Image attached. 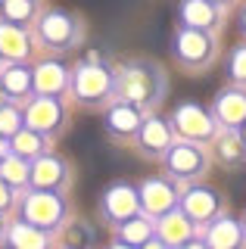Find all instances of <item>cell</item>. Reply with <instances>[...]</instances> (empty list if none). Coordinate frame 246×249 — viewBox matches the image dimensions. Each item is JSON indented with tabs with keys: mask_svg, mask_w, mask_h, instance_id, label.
<instances>
[{
	"mask_svg": "<svg viewBox=\"0 0 246 249\" xmlns=\"http://www.w3.org/2000/svg\"><path fill=\"white\" fill-rule=\"evenodd\" d=\"M10 153L22 156V159H37V156L44 153V137H41V131L19 128L16 134L10 137Z\"/></svg>",
	"mask_w": 246,
	"mask_h": 249,
	"instance_id": "15",
	"label": "cell"
},
{
	"mask_svg": "<svg viewBox=\"0 0 246 249\" xmlns=\"http://www.w3.org/2000/svg\"><path fill=\"white\" fill-rule=\"evenodd\" d=\"M112 249H137V246H134V243H125V240H122V243H115Z\"/></svg>",
	"mask_w": 246,
	"mask_h": 249,
	"instance_id": "34",
	"label": "cell"
},
{
	"mask_svg": "<svg viewBox=\"0 0 246 249\" xmlns=\"http://www.w3.org/2000/svg\"><path fill=\"white\" fill-rule=\"evenodd\" d=\"M106 124H109V131H115V134L128 137L141 128V115L134 112V106H115L109 112V119H106Z\"/></svg>",
	"mask_w": 246,
	"mask_h": 249,
	"instance_id": "21",
	"label": "cell"
},
{
	"mask_svg": "<svg viewBox=\"0 0 246 249\" xmlns=\"http://www.w3.org/2000/svg\"><path fill=\"white\" fill-rule=\"evenodd\" d=\"M66 181V165L56 156H37L32 165V184L37 190H56Z\"/></svg>",
	"mask_w": 246,
	"mask_h": 249,
	"instance_id": "6",
	"label": "cell"
},
{
	"mask_svg": "<svg viewBox=\"0 0 246 249\" xmlns=\"http://www.w3.org/2000/svg\"><path fill=\"white\" fill-rule=\"evenodd\" d=\"M141 209H147L150 215H165L168 209H175V193L165 181H143L141 187Z\"/></svg>",
	"mask_w": 246,
	"mask_h": 249,
	"instance_id": "10",
	"label": "cell"
},
{
	"mask_svg": "<svg viewBox=\"0 0 246 249\" xmlns=\"http://www.w3.org/2000/svg\"><path fill=\"white\" fill-rule=\"evenodd\" d=\"M141 249H168V243H162V240H153V237H150Z\"/></svg>",
	"mask_w": 246,
	"mask_h": 249,
	"instance_id": "32",
	"label": "cell"
},
{
	"mask_svg": "<svg viewBox=\"0 0 246 249\" xmlns=\"http://www.w3.org/2000/svg\"><path fill=\"white\" fill-rule=\"evenodd\" d=\"M153 237V224L147 218H128V221H122V240L125 243H134V246H143L147 240Z\"/></svg>",
	"mask_w": 246,
	"mask_h": 249,
	"instance_id": "23",
	"label": "cell"
},
{
	"mask_svg": "<svg viewBox=\"0 0 246 249\" xmlns=\"http://www.w3.org/2000/svg\"><path fill=\"white\" fill-rule=\"evenodd\" d=\"M203 165H206L203 153H199L196 146H190V143H178V146L168 150V168H172V175H178V178H193L196 171H203Z\"/></svg>",
	"mask_w": 246,
	"mask_h": 249,
	"instance_id": "8",
	"label": "cell"
},
{
	"mask_svg": "<svg viewBox=\"0 0 246 249\" xmlns=\"http://www.w3.org/2000/svg\"><path fill=\"white\" fill-rule=\"evenodd\" d=\"M243 25H246V16H243Z\"/></svg>",
	"mask_w": 246,
	"mask_h": 249,
	"instance_id": "38",
	"label": "cell"
},
{
	"mask_svg": "<svg viewBox=\"0 0 246 249\" xmlns=\"http://www.w3.org/2000/svg\"><path fill=\"white\" fill-rule=\"evenodd\" d=\"M0 53H6V56H13V59L25 56L28 53L25 35H22L19 28H13V25H0Z\"/></svg>",
	"mask_w": 246,
	"mask_h": 249,
	"instance_id": "22",
	"label": "cell"
},
{
	"mask_svg": "<svg viewBox=\"0 0 246 249\" xmlns=\"http://www.w3.org/2000/svg\"><path fill=\"white\" fill-rule=\"evenodd\" d=\"M72 249H75V246H72Z\"/></svg>",
	"mask_w": 246,
	"mask_h": 249,
	"instance_id": "39",
	"label": "cell"
},
{
	"mask_svg": "<svg viewBox=\"0 0 246 249\" xmlns=\"http://www.w3.org/2000/svg\"><path fill=\"white\" fill-rule=\"evenodd\" d=\"M159 90H162V84L156 75H150L147 66H134L119 78V97L131 100V103H153Z\"/></svg>",
	"mask_w": 246,
	"mask_h": 249,
	"instance_id": "2",
	"label": "cell"
},
{
	"mask_svg": "<svg viewBox=\"0 0 246 249\" xmlns=\"http://www.w3.org/2000/svg\"><path fill=\"white\" fill-rule=\"evenodd\" d=\"M215 112H218V119L230 124V128H237V124L246 122V93H237V90H228L218 97V103H215Z\"/></svg>",
	"mask_w": 246,
	"mask_h": 249,
	"instance_id": "14",
	"label": "cell"
},
{
	"mask_svg": "<svg viewBox=\"0 0 246 249\" xmlns=\"http://www.w3.org/2000/svg\"><path fill=\"white\" fill-rule=\"evenodd\" d=\"M234 75L237 78H246V50H240L234 56Z\"/></svg>",
	"mask_w": 246,
	"mask_h": 249,
	"instance_id": "31",
	"label": "cell"
},
{
	"mask_svg": "<svg viewBox=\"0 0 246 249\" xmlns=\"http://www.w3.org/2000/svg\"><path fill=\"white\" fill-rule=\"evenodd\" d=\"M175 249H209V243H193V240H187V243H181V246H175Z\"/></svg>",
	"mask_w": 246,
	"mask_h": 249,
	"instance_id": "33",
	"label": "cell"
},
{
	"mask_svg": "<svg viewBox=\"0 0 246 249\" xmlns=\"http://www.w3.org/2000/svg\"><path fill=\"white\" fill-rule=\"evenodd\" d=\"M141 209V193L128 184H115L112 190H106L103 196V212L112 218V221H128V218L137 215Z\"/></svg>",
	"mask_w": 246,
	"mask_h": 249,
	"instance_id": "3",
	"label": "cell"
},
{
	"mask_svg": "<svg viewBox=\"0 0 246 249\" xmlns=\"http://www.w3.org/2000/svg\"><path fill=\"white\" fill-rule=\"evenodd\" d=\"M178 53H181L184 62H203L209 56V41H206V35H199L196 28H190L178 37Z\"/></svg>",
	"mask_w": 246,
	"mask_h": 249,
	"instance_id": "17",
	"label": "cell"
},
{
	"mask_svg": "<svg viewBox=\"0 0 246 249\" xmlns=\"http://www.w3.org/2000/svg\"><path fill=\"white\" fill-rule=\"evenodd\" d=\"M3 13L10 22H25L32 16V0H3Z\"/></svg>",
	"mask_w": 246,
	"mask_h": 249,
	"instance_id": "28",
	"label": "cell"
},
{
	"mask_svg": "<svg viewBox=\"0 0 246 249\" xmlns=\"http://www.w3.org/2000/svg\"><path fill=\"white\" fill-rule=\"evenodd\" d=\"M69 243H72L75 249H81L84 243H88V231H84V224H72V231H69Z\"/></svg>",
	"mask_w": 246,
	"mask_h": 249,
	"instance_id": "29",
	"label": "cell"
},
{
	"mask_svg": "<svg viewBox=\"0 0 246 249\" xmlns=\"http://www.w3.org/2000/svg\"><path fill=\"white\" fill-rule=\"evenodd\" d=\"M0 237H3V218H0Z\"/></svg>",
	"mask_w": 246,
	"mask_h": 249,
	"instance_id": "36",
	"label": "cell"
},
{
	"mask_svg": "<svg viewBox=\"0 0 246 249\" xmlns=\"http://www.w3.org/2000/svg\"><path fill=\"white\" fill-rule=\"evenodd\" d=\"M35 88H37L41 97H53V93H59L66 88L63 66H56V62H44V66L35 72Z\"/></svg>",
	"mask_w": 246,
	"mask_h": 249,
	"instance_id": "16",
	"label": "cell"
},
{
	"mask_svg": "<svg viewBox=\"0 0 246 249\" xmlns=\"http://www.w3.org/2000/svg\"><path fill=\"white\" fill-rule=\"evenodd\" d=\"M243 150H246L243 137H237L234 131L221 134V140H218V156H221V162H240V159H243Z\"/></svg>",
	"mask_w": 246,
	"mask_h": 249,
	"instance_id": "25",
	"label": "cell"
},
{
	"mask_svg": "<svg viewBox=\"0 0 246 249\" xmlns=\"http://www.w3.org/2000/svg\"><path fill=\"white\" fill-rule=\"evenodd\" d=\"M41 31H44V37H47L50 44H69L72 41V19L69 16H63V13H50L47 19H44V25H41Z\"/></svg>",
	"mask_w": 246,
	"mask_h": 249,
	"instance_id": "20",
	"label": "cell"
},
{
	"mask_svg": "<svg viewBox=\"0 0 246 249\" xmlns=\"http://www.w3.org/2000/svg\"><path fill=\"white\" fill-rule=\"evenodd\" d=\"M59 119H63V109H59L56 100H50V97H41V100H35L32 106H28V112H25V124L32 131H53L59 124Z\"/></svg>",
	"mask_w": 246,
	"mask_h": 249,
	"instance_id": "7",
	"label": "cell"
},
{
	"mask_svg": "<svg viewBox=\"0 0 246 249\" xmlns=\"http://www.w3.org/2000/svg\"><path fill=\"white\" fill-rule=\"evenodd\" d=\"M22 128V119L13 106H0V137H13Z\"/></svg>",
	"mask_w": 246,
	"mask_h": 249,
	"instance_id": "27",
	"label": "cell"
},
{
	"mask_svg": "<svg viewBox=\"0 0 246 249\" xmlns=\"http://www.w3.org/2000/svg\"><path fill=\"white\" fill-rule=\"evenodd\" d=\"M240 137H243V143H246V124H243V134H240Z\"/></svg>",
	"mask_w": 246,
	"mask_h": 249,
	"instance_id": "37",
	"label": "cell"
},
{
	"mask_svg": "<svg viewBox=\"0 0 246 249\" xmlns=\"http://www.w3.org/2000/svg\"><path fill=\"white\" fill-rule=\"evenodd\" d=\"M175 124H178V131H181L184 137H193V140H206V137L215 134L212 119H209V115H206L199 106H193V103H187V106L178 109V115H175Z\"/></svg>",
	"mask_w": 246,
	"mask_h": 249,
	"instance_id": "4",
	"label": "cell"
},
{
	"mask_svg": "<svg viewBox=\"0 0 246 249\" xmlns=\"http://www.w3.org/2000/svg\"><path fill=\"white\" fill-rule=\"evenodd\" d=\"M184 19H187L190 25L203 28V25H209V22L215 19V10L206 3V0H187V6H184Z\"/></svg>",
	"mask_w": 246,
	"mask_h": 249,
	"instance_id": "24",
	"label": "cell"
},
{
	"mask_svg": "<svg viewBox=\"0 0 246 249\" xmlns=\"http://www.w3.org/2000/svg\"><path fill=\"white\" fill-rule=\"evenodd\" d=\"M109 88H112V81L100 66H84L81 72L75 75V90H78V97L88 100V103L90 100H100Z\"/></svg>",
	"mask_w": 246,
	"mask_h": 249,
	"instance_id": "9",
	"label": "cell"
},
{
	"mask_svg": "<svg viewBox=\"0 0 246 249\" xmlns=\"http://www.w3.org/2000/svg\"><path fill=\"white\" fill-rule=\"evenodd\" d=\"M181 209L187 212L190 221H209V218L218 212V199H215L212 190H203V187H196V190H187V193H184Z\"/></svg>",
	"mask_w": 246,
	"mask_h": 249,
	"instance_id": "11",
	"label": "cell"
},
{
	"mask_svg": "<svg viewBox=\"0 0 246 249\" xmlns=\"http://www.w3.org/2000/svg\"><path fill=\"white\" fill-rule=\"evenodd\" d=\"M6 153H10V150H6V140H3V137H0V159H3V156H6Z\"/></svg>",
	"mask_w": 246,
	"mask_h": 249,
	"instance_id": "35",
	"label": "cell"
},
{
	"mask_svg": "<svg viewBox=\"0 0 246 249\" xmlns=\"http://www.w3.org/2000/svg\"><path fill=\"white\" fill-rule=\"evenodd\" d=\"M28 88H32V75H28L25 69H10V72L3 75V90L10 93V97H22Z\"/></svg>",
	"mask_w": 246,
	"mask_h": 249,
	"instance_id": "26",
	"label": "cell"
},
{
	"mask_svg": "<svg viewBox=\"0 0 246 249\" xmlns=\"http://www.w3.org/2000/svg\"><path fill=\"white\" fill-rule=\"evenodd\" d=\"M190 233H193V224H190V218L187 212H178V209H168L165 215H159V240L168 246H181V243H187L190 240Z\"/></svg>",
	"mask_w": 246,
	"mask_h": 249,
	"instance_id": "5",
	"label": "cell"
},
{
	"mask_svg": "<svg viewBox=\"0 0 246 249\" xmlns=\"http://www.w3.org/2000/svg\"><path fill=\"white\" fill-rule=\"evenodd\" d=\"M10 202H13V193H10V184L0 178V212L3 209H10Z\"/></svg>",
	"mask_w": 246,
	"mask_h": 249,
	"instance_id": "30",
	"label": "cell"
},
{
	"mask_svg": "<svg viewBox=\"0 0 246 249\" xmlns=\"http://www.w3.org/2000/svg\"><path fill=\"white\" fill-rule=\"evenodd\" d=\"M22 215H25V221L50 231V228H56V224L63 221L66 209H63V199H59L53 190H35V193H28Z\"/></svg>",
	"mask_w": 246,
	"mask_h": 249,
	"instance_id": "1",
	"label": "cell"
},
{
	"mask_svg": "<svg viewBox=\"0 0 246 249\" xmlns=\"http://www.w3.org/2000/svg\"><path fill=\"white\" fill-rule=\"evenodd\" d=\"M141 143L147 153H162L172 143V134H168V128L159 119H150L147 124H141Z\"/></svg>",
	"mask_w": 246,
	"mask_h": 249,
	"instance_id": "19",
	"label": "cell"
},
{
	"mask_svg": "<svg viewBox=\"0 0 246 249\" xmlns=\"http://www.w3.org/2000/svg\"><path fill=\"white\" fill-rule=\"evenodd\" d=\"M13 249H47V231L37 228L32 221H19L13 224L10 233H6Z\"/></svg>",
	"mask_w": 246,
	"mask_h": 249,
	"instance_id": "12",
	"label": "cell"
},
{
	"mask_svg": "<svg viewBox=\"0 0 246 249\" xmlns=\"http://www.w3.org/2000/svg\"><path fill=\"white\" fill-rule=\"evenodd\" d=\"M0 178L10 187H22L25 181H32V168H28V162L22 159V156L6 153L3 159H0Z\"/></svg>",
	"mask_w": 246,
	"mask_h": 249,
	"instance_id": "18",
	"label": "cell"
},
{
	"mask_svg": "<svg viewBox=\"0 0 246 249\" xmlns=\"http://www.w3.org/2000/svg\"><path fill=\"white\" fill-rule=\"evenodd\" d=\"M240 240H243V231H240V224L230 221V218H218L209 228V233H206L209 249H237Z\"/></svg>",
	"mask_w": 246,
	"mask_h": 249,
	"instance_id": "13",
	"label": "cell"
}]
</instances>
